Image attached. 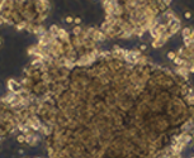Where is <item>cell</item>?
<instances>
[{"label":"cell","instance_id":"6da1fadb","mask_svg":"<svg viewBox=\"0 0 194 158\" xmlns=\"http://www.w3.org/2000/svg\"><path fill=\"white\" fill-rule=\"evenodd\" d=\"M24 135H26V144L31 147H36L41 142V138H42L39 133H36V132H29L28 134H24Z\"/></svg>","mask_w":194,"mask_h":158},{"label":"cell","instance_id":"7a4b0ae2","mask_svg":"<svg viewBox=\"0 0 194 158\" xmlns=\"http://www.w3.org/2000/svg\"><path fill=\"white\" fill-rule=\"evenodd\" d=\"M6 87L9 90V93H13V94H19L22 91V84L20 81L15 80V79H9L6 81Z\"/></svg>","mask_w":194,"mask_h":158},{"label":"cell","instance_id":"3957f363","mask_svg":"<svg viewBox=\"0 0 194 158\" xmlns=\"http://www.w3.org/2000/svg\"><path fill=\"white\" fill-rule=\"evenodd\" d=\"M82 30H84V28L81 26H75L72 28V36H80L82 33Z\"/></svg>","mask_w":194,"mask_h":158},{"label":"cell","instance_id":"277c9868","mask_svg":"<svg viewBox=\"0 0 194 158\" xmlns=\"http://www.w3.org/2000/svg\"><path fill=\"white\" fill-rule=\"evenodd\" d=\"M192 28H189V27H184L183 28V30H181V36H183V38H187V37H189L190 34H192Z\"/></svg>","mask_w":194,"mask_h":158},{"label":"cell","instance_id":"5b68a950","mask_svg":"<svg viewBox=\"0 0 194 158\" xmlns=\"http://www.w3.org/2000/svg\"><path fill=\"white\" fill-rule=\"evenodd\" d=\"M16 142H18L19 144H26V135L19 133V134L16 135Z\"/></svg>","mask_w":194,"mask_h":158},{"label":"cell","instance_id":"8992f818","mask_svg":"<svg viewBox=\"0 0 194 158\" xmlns=\"http://www.w3.org/2000/svg\"><path fill=\"white\" fill-rule=\"evenodd\" d=\"M64 20H65V23H67V24H74V16H72V15H66Z\"/></svg>","mask_w":194,"mask_h":158},{"label":"cell","instance_id":"52a82bcc","mask_svg":"<svg viewBox=\"0 0 194 158\" xmlns=\"http://www.w3.org/2000/svg\"><path fill=\"white\" fill-rule=\"evenodd\" d=\"M74 24H75V26H81L82 19L80 18V16H74Z\"/></svg>","mask_w":194,"mask_h":158},{"label":"cell","instance_id":"ba28073f","mask_svg":"<svg viewBox=\"0 0 194 158\" xmlns=\"http://www.w3.org/2000/svg\"><path fill=\"white\" fill-rule=\"evenodd\" d=\"M184 18L185 19H192L193 18V13L190 10H185L184 12Z\"/></svg>","mask_w":194,"mask_h":158},{"label":"cell","instance_id":"9c48e42d","mask_svg":"<svg viewBox=\"0 0 194 158\" xmlns=\"http://www.w3.org/2000/svg\"><path fill=\"white\" fill-rule=\"evenodd\" d=\"M167 57H169V60H171V61H174V58L176 57V52H173V51H170L167 53Z\"/></svg>","mask_w":194,"mask_h":158},{"label":"cell","instance_id":"30bf717a","mask_svg":"<svg viewBox=\"0 0 194 158\" xmlns=\"http://www.w3.org/2000/svg\"><path fill=\"white\" fill-rule=\"evenodd\" d=\"M4 24H5V22H4V19L2 18V16H0V27H3V26H4Z\"/></svg>","mask_w":194,"mask_h":158},{"label":"cell","instance_id":"8fae6325","mask_svg":"<svg viewBox=\"0 0 194 158\" xmlns=\"http://www.w3.org/2000/svg\"><path fill=\"white\" fill-rule=\"evenodd\" d=\"M3 44H4V39H3L2 36H0V47H3Z\"/></svg>","mask_w":194,"mask_h":158},{"label":"cell","instance_id":"7c38bea8","mask_svg":"<svg viewBox=\"0 0 194 158\" xmlns=\"http://www.w3.org/2000/svg\"><path fill=\"white\" fill-rule=\"evenodd\" d=\"M93 2H98V0H93Z\"/></svg>","mask_w":194,"mask_h":158},{"label":"cell","instance_id":"4fadbf2b","mask_svg":"<svg viewBox=\"0 0 194 158\" xmlns=\"http://www.w3.org/2000/svg\"><path fill=\"white\" fill-rule=\"evenodd\" d=\"M2 2H3V0H0V3H2Z\"/></svg>","mask_w":194,"mask_h":158}]
</instances>
